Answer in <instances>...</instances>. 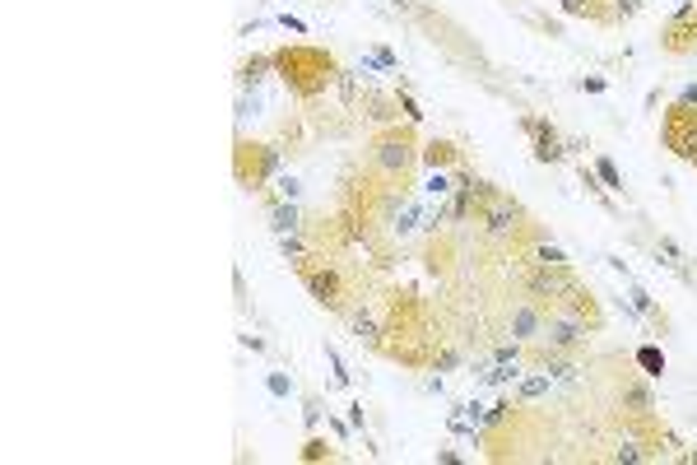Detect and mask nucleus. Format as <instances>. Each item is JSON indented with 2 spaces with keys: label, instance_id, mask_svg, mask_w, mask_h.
Returning <instances> with one entry per match:
<instances>
[{
  "label": "nucleus",
  "instance_id": "f257e3e1",
  "mask_svg": "<svg viewBox=\"0 0 697 465\" xmlns=\"http://www.w3.org/2000/svg\"><path fill=\"white\" fill-rule=\"evenodd\" d=\"M483 423H488V409H483L479 400L456 405V409H451V428H456V433H479Z\"/></svg>",
  "mask_w": 697,
  "mask_h": 465
},
{
  "label": "nucleus",
  "instance_id": "f03ea898",
  "mask_svg": "<svg viewBox=\"0 0 697 465\" xmlns=\"http://www.w3.org/2000/svg\"><path fill=\"white\" fill-rule=\"evenodd\" d=\"M544 340H549V349H572V344L581 340V326L576 321H549L544 326Z\"/></svg>",
  "mask_w": 697,
  "mask_h": 465
},
{
  "label": "nucleus",
  "instance_id": "7ed1b4c3",
  "mask_svg": "<svg viewBox=\"0 0 697 465\" xmlns=\"http://www.w3.org/2000/svg\"><path fill=\"white\" fill-rule=\"evenodd\" d=\"M535 335H540V312L516 307L511 312V340H535Z\"/></svg>",
  "mask_w": 697,
  "mask_h": 465
},
{
  "label": "nucleus",
  "instance_id": "20e7f679",
  "mask_svg": "<svg viewBox=\"0 0 697 465\" xmlns=\"http://www.w3.org/2000/svg\"><path fill=\"white\" fill-rule=\"evenodd\" d=\"M530 289H535V294H567V289H572V279L558 275V270H553V275H549V270H540V275L530 279Z\"/></svg>",
  "mask_w": 697,
  "mask_h": 465
},
{
  "label": "nucleus",
  "instance_id": "39448f33",
  "mask_svg": "<svg viewBox=\"0 0 697 465\" xmlns=\"http://www.w3.org/2000/svg\"><path fill=\"white\" fill-rule=\"evenodd\" d=\"M418 228H423V205H404L400 219H395V232L409 237V232H418Z\"/></svg>",
  "mask_w": 697,
  "mask_h": 465
},
{
  "label": "nucleus",
  "instance_id": "423d86ee",
  "mask_svg": "<svg viewBox=\"0 0 697 465\" xmlns=\"http://www.w3.org/2000/svg\"><path fill=\"white\" fill-rule=\"evenodd\" d=\"M275 232L284 237V232H298V210H293V201H284L275 210Z\"/></svg>",
  "mask_w": 697,
  "mask_h": 465
},
{
  "label": "nucleus",
  "instance_id": "0eeeda50",
  "mask_svg": "<svg viewBox=\"0 0 697 465\" xmlns=\"http://www.w3.org/2000/svg\"><path fill=\"white\" fill-rule=\"evenodd\" d=\"M549 387H553V377H549V372H540V377H526V382H521V396H526V400H540Z\"/></svg>",
  "mask_w": 697,
  "mask_h": 465
},
{
  "label": "nucleus",
  "instance_id": "6e6552de",
  "mask_svg": "<svg viewBox=\"0 0 697 465\" xmlns=\"http://www.w3.org/2000/svg\"><path fill=\"white\" fill-rule=\"evenodd\" d=\"M511 223H516V210H507V205H497L493 214H488V232H497V237H502Z\"/></svg>",
  "mask_w": 697,
  "mask_h": 465
},
{
  "label": "nucleus",
  "instance_id": "1a4fd4ad",
  "mask_svg": "<svg viewBox=\"0 0 697 465\" xmlns=\"http://www.w3.org/2000/svg\"><path fill=\"white\" fill-rule=\"evenodd\" d=\"M279 247H284L289 261H302V242H298V232H284V237H279Z\"/></svg>",
  "mask_w": 697,
  "mask_h": 465
},
{
  "label": "nucleus",
  "instance_id": "9d476101",
  "mask_svg": "<svg viewBox=\"0 0 697 465\" xmlns=\"http://www.w3.org/2000/svg\"><path fill=\"white\" fill-rule=\"evenodd\" d=\"M354 330L363 335V340H377V321H372L368 312H358V316H354Z\"/></svg>",
  "mask_w": 697,
  "mask_h": 465
},
{
  "label": "nucleus",
  "instance_id": "9b49d317",
  "mask_svg": "<svg viewBox=\"0 0 697 465\" xmlns=\"http://www.w3.org/2000/svg\"><path fill=\"white\" fill-rule=\"evenodd\" d=\"M275 191H279V201H298V177H279Z\"/></svg>",
  "mask_w": 697,
  "mask_h": 465
},
{
  "label": "nucleus",
  "instance_id": "f8f14e48",
  "mask_svg": "<svg viewBox=\"0 0 697 465\" xmlns=\"http://www.w3.org/2000/svg\"><path fill=\"white\" fill-rule=\"evenodd\" d=\"M679 154L683 158H697V130H683V135H679Z\"/></svg>",
  "mask_w": 697,
  "mask_h": 465
},
{
  "label": "nucleus",
  "instance_id": "ddd939ff",
  "mask_svg": "<svg viewBox=\"0 0 697 465\" xmlns=\"http://www.w3.org/2000/svg\"><path fill=\"white\" fill-rule=\"evenodd\" d=\"M549 377H553V382H572L576 368H572V363H549Z\"/></svg>",
  "mask_w": 697,
  "mask_h": 465
},
{
  "label": "nucleus",
  "instance_id": "4468645a",
  "mask_svg": "<svg viewBox=\"0 0 697 465\" xmlns=\"http://www.w3.org/2000/svg\"><path fill=\"white\" fill-rule=\"evenodd\" d=\"M423 191H428V196H447V191H451V182L442 177V172H437V177H428V186H423Z\"/></svg>",
  "mask_w": 697,
  "mask_h": 465
},
{
  "label": "nucleus",
  "instance_id": "2eb2a0df",
  "mask_svg": "<svg viewBox=\"0 0 697 465\" xmlns=\"http://www.w3.org/2000/svg\"><path fill=\"white\" fill-rule=\"evenodd\" d=\"M540 261L544 265H567V256H562L558 247H540Z\"/></svg>",
  "mask_w": 697,
  "mask_h": 465
},
{
  "label": "nucleus",
  "instance_id": "dca6fc26",
  "mask_svg": "<svg viewBox=\"0 0 697 465\" xmlns=\"http://www.w3.org/2000/svg\"><path fill=\"white\" fill-rule=\"evenodd\" d=\"M600 177H604V182H609V186H623V182H619V168H614L609 158H600Z\"/></svg>",
  "mask_w": 697,
  "mask_h": 465
},
{
  "label": "nucleus",
  "instance_id": "f3484780",
  "mask_svg": "<svg viewBox=\"0 0 697 465\" xmlns=\"http://www.w3.org/2000/svg\"><path fill=\"white\" fill-rule=\"evenodd\" d=\"M381 163H386V168H404V149L395 154V144H386V154H381Z\"/></svg>",
  "mask_w": 697,
  "mask_h": 465
},
{
  "label": "nucleus",
  "instance_id": "a211bd4d",
  "mask_svg": "<svg viewBox=\"0 0 697 465\" xmlns=\"http://www.w3.org/2000/svg\"><path fill=\"white\" fill-rule=\"evenodd\" d=\"M614 456H619V461H642V447H633V442H623V447L614 451Z\"/></svg>",
  "mask_w": 697,
  "mask_h": 465
},
{
  "label": "nucleus",
  "instance_id": "6ab92c4d",
  "mask_svg": "<svg viewBox=\"0 0 697 465\" xmlns=\"http://www.w3.org/2000/svg\"><path fill=\"white\" fill-rule=\"evenodd\" d=\"M679 103H683V108H693V103H697V84H683V89H679Z\"/></svg>",
  "mask_w": 697,
  "mask_h": 465
},
{
  "label": "nucleus",
  "instance_id": "aec40b11",
  "mask_svg": "<svg viewBox=\"0 0 697 465\" xmlns=\"http://www.w3.org/2000/svg\"><path fill=\"white\" fill-rule=\"evenodd\" d=\"M256 108H261V98L251 93V98H242V117H256Z\"/></svg>",
  "mask_w": 697,
  "mask_h": 465
},
{
  "label": "nucleus",
  "instance_id": "412c9836",
  "mask_svg": "<svg viewBox=\"0 0 697 465\" xmlns=\"http://www.w3.org/2000/svg\"><path fill=\"white\" fill-rule=\"evenodd\" d=\"M507 409H511V405H493V409H488V423H502V418H507Z\"/></svg>",
  "mask_w": 697,
  "mask_h": 465
},
{
  "label": "nucleus",
  "instance_id": "4be33fe9",
  "mask_svg": "<svg viewBox=\"0 0 697 465\" xmlns=\"http://www.w3.org/2000/svg\"><path fill=\"white\" fill-rule=\"evenodd\" d=\"M637 5H642V0H619V10H623V15H628V10H637Z\"/></svg>",
  "mask_w": 697,
  "mask_h": 465
}]
</instances>
